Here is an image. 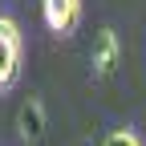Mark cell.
<instances>
[{
	"instance_id": "277c9868",
	"label": "cell",
	"mask_w": 146,
	"mask_h": 146,
	"mask_svg": "<svg viewBox=\"0 0 146 146\" xmlns=\"http://www.w3.org/2000/svg\"><path fill=\"white\" fill-rule=\"evenodd\" d=\"M21 134L25 138H41V102H29L21 110Z\"/></svg>"
},
{
	"instance_id": "7a4b0ae2",
	"label": "cell",
	"mask_w": 146,
	"mask_h": 146,
	"mask_svg": "<svg viewBox=\"0 0 146 146\" xmlns=\"http://www.w3.org/2000/svg\"><path fill=\"white\" fill-rule=\"evenodd\" d=\"M41 21L49 33L69 36L81 25V0H41Z\"/></svg>"
},
{
	"instance_id": "6da1fadb",
	"label": "cell",
	"mask_w": 146,
	"mask_h": 146,
	"mask_svg": "<svg viewBox=\"0 0 146 146\" xmlns=\"http://www.w3.org/2000/svg\"><path fill=\"white\" fill-rule=\"evenodd\" d=\"M25 65V33L12 16H0V94L16 85Z\"/></svg>"
},
{
	"instance_id": "3957f363",
	"label": "cell",
	"mask_w": 146,
	"mask_h": 146,
	"mask_svg": "<svg viewBox=\"0 0 146 146\" xmlns=\"http://www.w3.org/2000/svg\"><path fill=\"white\" fill-rule=\"evenodd\" d=\"M89 65H94L98 77H110V73H114V65H118V36H114V29H102V33L94 36Z\"/></svg>"
},
{
	"instance_id": "5b68a950",
	"label": "cell",
	"mask_w": 146,
	"mask_h": 146,
	"mask_svg": "<svg viewBox=\"0 0 146 146\" xmlns=\"http://www.w3.org/2000/svg\"><path fill=\"white\" fill-rule=\"evenodd\" d=\"M102 146H142V138H138L134 130H114V134H106Z\"/></svg>"
}]
</instances>
